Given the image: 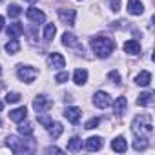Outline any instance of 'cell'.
Wrapping results in <instances>:
<instances>
[{"mask_svg": "<svg viewBox=\"0 0 155 155\" xmlns=\"http://www.w3.org/2000/svg\"><path fill=\"white\" fill-rule=\"evenodd\" d=\"M131 131L135 137H142V139H150L151 133H153V122H151V117L142 113V115H137L131 122Z\"/></svg>", "mask_w": 155, "mask_h": 155, "instance_id": "1", "label": "cell"}, {"mask_svg": "<svg viewBox=\"0 0 155 155\" xmlns=\"http://www.w3.org/2000/svg\"><path fill=\"white\" fill-rule=\"evenodd\" d=\"M90 44H91L93 53L99 58H108L113 53V49H115V42L110 37H93Z\"/></svg>", "mask_w": 155, "mask_h": 155, "instance_id": "2", "label": "cell"}, {"mask_svg": "<svg viewBox=\"0 0 155 155\" xmlns=\"http://www.w3.org/2000/svg\"><path fill=\"white\" fill-rule=\"evenodd\" d=\"M6 144L8 148L13 151V153H33L35 151V142L33 140H28V139H18L15 135H9L6 139Z\"/></svg>", "mask_w": 155, "mask_h": 155, "instance_id": "3", "label": "cell"}, {"mask_svg": "<svg viewBox=\"0 0 155 155\" xmlns=\"http://www.w3.org/2000/svg\"><path fill=\"white\" fill-rule=\"evenodd\" d=\"M37 75H38V71L33 68V66H18V69H17V77L22 81V82H28V84H31L35 79H37Z\"/></svg>", "mask_w": 155, "mask_h": 155, "instance_id": "4", "label": "cell"}, {"mask_svg": "<svg viewBox=\"0 0 155 155\" xmlns=\"http://www.w3.org/2000/svg\"><path fill=\"white\" fill-rule=\"evenodd\" d=\"M33 108H35L37 115H38V113H46V111L51 108V101H49L46 95H37L35 101H33Z\"/></svg>", "mask_w": 155, "mask_h": 155, "instance_id": "5", "label": "cell"}, {"mask_svg": "<svg viewBox=\"0 0 155 155\" xmlns=\"http://www.w3.org/2000/svg\"><path fill=\"white\" fill-rule=\"evenodd\" d=\"M93 104H95L97 108L104 110V108H108V106L111 104V97H110L106 91H97V93L93 95Z\"/></svg>", "mask_w": 155, "mask_h": 155, "instance_id": "6", "label": "cell"}, {"mask_svg": "<svg viewBox=\"0 0 155 155\" xmlns=\"http://www.w3.org/2000/svg\"><path fill=\"white\" fill-rule=\"evenodd\" d=\"M81 115H82V111H81V108H77V106H68V108L64 110V117H66L71 124H79Z\"/></svg>", "mask_w": 155, "mask_h": 155, "instance_id": "7", "label": "cell"}, {"mask_svg": "<svg viewBox=\"0 0 155 155\" xmlns=\"http://www.w3.org/2000/svg\"><path fill=\"white\" fill-rule=\"evenodd\" d=\"M48 64L53 68V69H62L66 66V58L60 55V53H49L48 55Z\"/></svg>", "mask_w": 155, "mask_h": 155, "instance_id": "8", "label": "cell"}, {"mask_svg": "<svg viewBox=\"0 0 155 155\" xmlns=\"http://www.w3.org/2000/svg\"><path fill=\"white\" fill-rule=\"evenodd\" d=\"M75 17H77L75 9H66V8L58 9V18H60L64 24H68V26H73V24H75Z\"/></svg>", "mask_w": 155, "mask_h": 155, "instance_id": "9", "label": "cell"}, {"mask_svg": "<svg viewBox=\"0 0 155 155\" xmlns=\"http://www.w3.org/2000/svg\"><path fill=\"white\" fill-rule=\"evenodd\" d=\"M26 17H28L31 22H35V24H42V22L46 20V15H44L40 9H37V8H29V9L26 11Z\"/></svg>", "mask_w": 155, "mask_h": 155, "instance_id": "10", "label": "cell"}, {"mask_svg": "<svg viewBox=\"0 0 155 155\" xmlns=\"http://www.w3.org/2000/svg\"><path fill=\"white\" fill-rule=\"evenodd\" d=\"M126 108H128L126 97H117L115 102H113V111H115V115H117V117H122L124 111H126Z\"/></svg>", "mask_w": 155, "mask_h": 155, "instance_id": "11", "label": "cell"}, {"mask_svg": "<svg viewBox=\"0 0 155 155\" xmlns=\"http://www.w3.org/2000/svg\"><path fill=\"white\" fill-rule=\"evenodd\" d=\"M73 82H75L77 86H84V84L88 82V71H86L84 68L75 69V73H73Z\"/></svg>", "mask_w": 155, "mask_h": 155, "instance_id": "12", "label": "cell"}, {"mask_svg": "<svg viewBox=\"0 0 155 155\" xmlns=\"http://www.w3.org/2000/svg\"><path fill=\"white\" fill-rule=\"evenodd\" d=\"M6 31H8V37H9V38H18V37L24 33V26H22L20 22H13V24L8 26Z\"/></svg>", "mask_w": 155, "mask_h": 155, "instance_id": "13", "label": "cell"}, {"mask_svg": "<svg viewBox=\"0 0 155 155\" xmlns=\"http://www.w3.org/2000/svg\"><path fill=\"white\" fill-rule=\"evenodd\" d=\"M128 11H130V15L137 17V15L144 13V6L140 4V0H128Z\"/></svg>", "mask_w": 155, "mask_h": 155, "instance_id": "14", "label": "cell"}, {"mask_svg": "<svg viewBox=\"0 0 155 155\" xmlns=\"http://www.w3.org/2000/svg\"><path fill=\"white\" fill-rule=\"evenodd\" d=\"M26 117H28V110L24 106L22 108H15V110L9 111V119L15 120V122H22V120H26Z\"/></svg>", "mask_w": 155, "mask_h": 155, "instance_id": "15", "label": "cell"}, {"mask_svg": "<svg viewBox=\"0 0 155 155\" xmlns=\"http://www.w3.org/2000/svg\"><path fill=\"white\" fill-rule=\"evenodd\" d=\"M111 150L117 151V153L126 151V150H128V142H126V139H124V137H117V139H113V140H111Z\"/></svg>", "mask_w": 155, "mask_h": 155, "instance_id": "16", "label": "cell"}, {"mask_svg": "<svg viewBox=\"0 0 155 155\" xmlns=\"http://www.w3.org/2000/svg\"><path fill=\"white\" fill-rule=\"evenodd\" d=\"M124 53H128V55H139L140 53V44L137 40L124 42Z\"/></svg>", "mask_w": 155, "mask_h": 155, "instance_id": "17", "label": "cell"}, {"mask_svg": "<svg viewBox=\"0 0 155 155\" xmlns=\"http://www.w3.org/2000/svg\"><path fill=\"white\" fill-rule=\"evenodd\" d=\"M150 82H151V73H150V71H140V73L137 75V79H135V84H139V86H142V88L150 86Z\"/></svg>", "mask_w": 155, "mask_h": 155, "instance_id": "18", "label": "cell"}, {"mask_svg": "<svg viewBox=\"0 0 155 155\" xmlns=\"http://www.w3.org/2000/svg\"><path fill=\"white\" fill-rule=\"evenodd\" d=\"M101 148H102V139H101V137H90V139L86 140V150L97 151V150H101Z\"/></svg>", "mask_w": 155, "mask_h": 155, "instance_id": "19", "label": "cell"}, {"mask_svg": "<svg viewBox=\"0 0 155 155\" xmlns=\"http://www.w3.org/2000/svg\"><path fill=\"white\" fill-rule=\"evenodd\" d=\"M62 44L64 46H69V48H75V46H79V40H77V37L73 33H64L62 35Z\"/></svg>", "mask_w": 155, "mask_h": 155, "instance_id": "20", "label": "cell"}, {"mask_svg": "<svg viewBox=\"0 0 155 155\" xmlns=\"http://www.w3.org/2000/svg\"><path fill=\"white\" fill-rule=\"evenodd\" d=\"M18 49H20V42H18L17 38H9V42L6 44V51H8L9 55H17Z\"/></svg>", "mask_w": 155, "mask_h": 155, "instance_id": "21", "label": "cell"}, {"mask_svg": "<svg viewBox=\"0 0 155 155\" xmlns=\"http://www.w3.org/2000/svg\"><path fill=\"white\" fill-rule=\"evenodd\" d=\"M62 130H64V128H62L60 122H51V126L48 128V131H49V135H51L53 139H58V137L62 135Z\"/></svg>", "mask_w": 155, "mask_h": 155, "instance_id": "22", "label": "cell"}, {"mask_svg": "<svg viewBox=\"0 0 155 155\" xmlns=\"http://www.w3.org/2000/svg\"><path fill=\"white\" fill-rule=\"evenodd\" d=\"M151 101H153V93L151 91H146V93H140L139 95L137 104L139 106H148V104H151Z\"/></svg>", "mask_w": 155, "mask_h": 155, "instance_id": "23", "label": "cell"}, {"mask_svg": "<svg viewBox=\"0 0 155 155\" xmlns=\"http://www.w3.org/2000/svg\"><path fill=\"white\" fill-rule=\"evenodd\" d=\"M150 139H142V137H135V140H133V148L137 150V151H144L146 148H148V142Z\"/></svg>", "mask_w": 155, "mask_h": 155, "instance_id": "24", "label": "cell"}, {"mask_svg": "<svg viewBox=\"0 0 155 155\" xmlns=\"http://www.w3.org/2000/svg\"><path fill=\"white\" fill-rule=\"evenodd\" d=\"M81 148H82V140H81L79 137H71V139H69L68 150H71V151H79Z\"/></svg>", "mask_w": 155, "mask_h": 155, "instance_id": "25", "label": "cell"}, {"mask_svg": "<svg viewBox=\"0 0 155 155\" xmlns=\"http://www.w3.org/2000/svg\"><path fill=\"white\" fill-rule=\"evenodd\" d=\"M18 133L20 135H26V137H31L33 135V124H29V122H22L20 126H18Z\"/></svg>", "mask_w": 155, "mask_h": 155, "instance_id": "26", "label": "cell"}, {"mask_svg": "<svg viewBox=\"0 0 155 155\" xmlns=\"http://www.w3.org/2000/svg\"><path fill=\"white\" fill-rule=\"evenodd\" d=\"M55 33H57V28H55L53 24H48L46 29H44V38H46V40H53Z\"/></svg>", "mask_w": 155, "mask_h": 155, "instance_id": "27", "label": "cell"}, {"mask_svg": "<svg viewBox=\"0 0 155 155\" xmlns=\"http://www.w3.org/2000/svg\"><path fill=\"white\" fill-rule=\"evenodd\" d=\"M20 99H22V95H20V93H17V91H11V93H8V95H6V102H9V104L20 102Z\"/></svg>", "mask_w": 155, "mask_h": 155, "instance_id": "28", "label": "cell"}, {"mask_svg": "<svg viewBox=\"0 0 155 155\" xmlns=\"http://www.w3.org/2000/svg\"><path fill=\"white\" fill-rule=\"evenodd\" d=\"M20 13H22V9H20L17 4H11V6H9V9H8V15H9V17H13V18H17Z\"/></svg>", "mask_w": 155, "mask_h": 155, "instance_id": "29", "label": "cell"}, {"mask_svg": "<svg viewBox=\"0 0 155 155\" xmlns=\"http://www.w3.org/2000/svg\"><path fill=\"white\" fill-rule=\"evenodd\" d=\"M68 79H69L68 71H60V73H57V77H55V81H57L58 84H64V82H66Z\"/></svg>", "mask_w": 155, "mask_h": 155, "instance_id": "30", "label": "cell"}, {"mask_svg": "<svg viewBox=\"0 0 155 155\" xmlns=\"http://www.w3.org/2000/svg\"><path fill=\"white\" fill-rule=\"evenodd\" d=\"M38 122H40V124H44V128L48 130V128L51 126V122H53V120H51L49 117H46V115H42V113H38Z\"/></svg>", "mask_w": 155, "mask_h": 155, "instance_id": "31", "label": "cell"}, {"mask_svg": "<svg viewBox=\"0 0 155 155\" xmlns=\"http://www.w3.org/2000/svg\"><path fill=\"white\" fill-rule=\"evenodd\" d=\"M99 124H101V119H99V117H93V119H90V120L86 122V126H84V128H88V130H93V128H97Z\"/></svg>", "mask_w": 155, "mask_h": 155, "instance_id": "32", "label": "cell"}, {"mask_svg": "<svg viewBox=\"0 0 155 155\" xmlns=\"http://www.w3.org/2000/svg\"><path fill=\"white\" fill-rule=\"evenodd\" d=\"M108 77H110V81H115V84H120V77H119V73L113 69V71H110L108 73Z\"/></svg>", "mask_w": 155, "mask_h": 155, "instance_id": "33", "label": "cell"}, {"mask_svg": "<svg viewBox=\"0 0 155 155\" xmlns=\"http://www.w3.org/2000/svg\"><path fill=\"white\" fill-rule=\"evenodd\" d=\"M110 6H111V11H120V0H111L110 2Z\"/></svg>", "mask_w": 155, "mask_h": 155, "instance_id": "34", "label": "cell"}, {"mask_svg": "<svg viewBox=\"0 0 155 155\" xmlns=\"http://www.w3.org/2000/svg\"><path fill=\"white\" fill-rule=\"evenodd\" d=\"M44 153H62V150L57 148V146H48V148L44 150Z\"/></svg>", "mask_w": 155, "mask_h": 155, "instance_id": "35", "label": "cell"}, {"mask_svg": "<svg viewBox=\"0 0 155 155\" xmlns=\"http://www.w3.org/2000/svg\"><path fill=\"white\" fill-rule=\"evenodd\" d=\"M4 22H6V20H4V17H2V15H0V31H2V29H4Z\"/></svg>", "mask_w": 155, "mask_h": 155, "instance_id": "36", "label": "cell"}, {"mask_svg": "<svg viewBox=\"0 0 155 155\" xmlns=\"http://www.w3.org/2000/svg\"><path fill=\"white\" fill-rule=\"evenodd\" d=\"M0 111H2V102H0Z\"/></svg>", "mask_w": 155, "mask_h": 155, "instance_id": "37", "label": "cell"}, {"mask_svg": "<svg viewBox=\"0 0 155 155\" xmlns=\"http://www.w3.org/2000/svg\"><path fill=\"white\" fill-rule=\"evenodd\" d=\"M0 126H2V120H0Z\"/></svg>", "mask_w": 155, "mask_h": 155, "instance_id": "38", "label": "cell"}, {"mask_svg": "<svg viewBox=\"0 0 155 155\" xmlns=\"http://www.w3.org/2000/svg\"><path fill=\"white\" fill-rule=\"evenodd\" d=\"M29 2H33V0H29Z\"/></svg>", "mask_w": 155, "mask_h": 155, "instance_id": "39", "label": "cell"}, {"mask_svg": "<svg viewBox=\"0 0 155 155\" xmlns=\"http://www.w3.org/2000/svg\"><path fill=\"white\" fill-rule=\"evenodd\" d=\"M0 2H2V0H0Z\"/></svg>", "mask_w": 155, "mask_h": 155, "instance_id": "40", "label": "cell"}, {"mask_svg": "<svg viewBox=\"0 0 155 155\" xmlns=\"http://www.w3.org/2000/svg\"><path fill=\"white\" fill-rule=\"evenodd\" d=\"M0 71H2V69H0Z\"/></svg>", "mask_w": 155, "mask_h": 155, "instance_id": "41", "label": "cell"}]
</instances>
